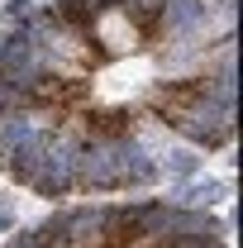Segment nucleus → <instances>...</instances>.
<instances>
[{
	"label": "nucleus",
	"instance_id": "1",
	"mask_svg": "<svg viewBox=\"0 0 243 248\" xmlns=\"http://www.w3.org/2000/svg\"><path fill=\"white\" fill-rule=\"evenodd\" d=\"M234 0H53L0 38V172L129 196L234 148Z\"/></svg>",
	"mask_w": 243,
	"mask_h": 248
},
{
	"label": "nucleus",
	"instance_id": "2",
	"mask_svg": "<svg viewBox=\"0 0 243 248\" xmlns=\"http://www.w3.org/2000/svg\"><path fill=\"white\" fill-rule=\"evenodd\" d=\"M0 248H229L210 210L182 201H81Z\"/></svg>",
	"mask_w": 243,
	"mask_h": 248
}]
</instances>
